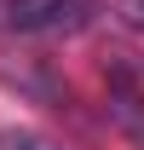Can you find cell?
Here are the masks:
<instances>
[{"label":"cell","instance_id":"2","mask_svg":"<svg viewBox=\"0 0 144 150\" xmlns=\"http://www.w3.org/2000/svg\"><path fill=\"white\" fill-rule=\"evenodd\" d=\"M0 81L12 87V93H23L29 104H52V110H64V81L52 75V64L46 58H29V52H18V58H0Z\"/></svg>","mask_w":144,"mask_h":150},{"label":"cell","instance_id":"5","mask_svg":"<svg viewBox=\"0 0 144 150\" xmlns=\"http://www.w3.org/2000/svg\"><path fill=\"white\" fill-rule=\"evenodd\" d=\"M115 18H121L127 29H138V35H144V0H115Z\"/></svg>","mask_w":144,"mask_h":150},{"label":"cell","instance_id":"1","mask_svg":"<svg viewBox=\"0 0 144 150\" xmlns=\"http://www.w3.org/2000/svg\"><path fill=\"white\" fill-rule=\"evenodd\" d=\"M92 18V0H0V29L12 35H81Z\"/></svg>","mask_w":144,"mask_h":150},{"label":"cell","instance_id":"3","mask_svg":"<svg viewBox=\"0 0 144 150\" xmlns=\"http://www.w3.org/2000/svg\"><path fill=\"white\" fill-rule=\"evenodd\" d=\"M109 127L127 133L133 144L144 150V93H138V75L127 69V64H109Z\"/></svg>","mask_w":144,"mask_h":150},{"label":"cell","instance_id":"4","mask_svg":"<svg viewBox=\"0 0 144 150\" xmlns=\"http://www.w3.org/2000/svg\"><path fill=\"white\" fill-rule=\"evenodd\" d=\"M0 150H64V144H52L46 133H29V127H0Z\"/></svg>","mask_w":144,"mask_h":150}]
</instances>
